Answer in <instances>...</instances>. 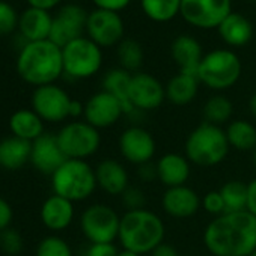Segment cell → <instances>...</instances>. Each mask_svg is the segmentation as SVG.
I'll return each mask as SVG.
<instances>
[{
  "mask_svg": "<svg viewBox=\"0 0 256 256\" xmlns=\"http://www.w3.org/2000/svg\"><path fill=\"white\" fill-rule=\"evenodd\" d=\"M226 138L229 146L236 151H254L256 150V126L246 119H235L226 126Z\"/></svg>",
  "mask_w": 256,
  "mask_h": 256,
  "instance_id": "f1b7e54d",
  "label": "cell"
},
{
  "mask_svg": "<svg viewBox=\"0 0 256 256\" xmlns=\"http://www.w3.org/2000/svg\"><path fill=\"white\" fill-rule=\"evenodd\" d=\"M163 210L174 218L193 217L202 206V199L188 186H178L166 188L162 198Z\"/></svg>",
  "mask_w": 256,
  "mask_h": 256,
  "instance_id": "ac0fdd59",
  "label": "cell"
},
{
  "mask_svg": "<svg viewBox=\"0 0 256 256\" xmlns=\"http://www.w3.org/2000/svg\"><path fill=\"white\" fill-rule=\"evenodd\" d=\"M138 174H139V178L142 181H146V182L158 180V176H157V164H152V163H146V164L139 166Z\"/></svg>",
  "mask_w": 256,
  "mask_h": 256,
  "instance_id": "7bdbcfd3",
  "label": "cell"
},
{
  "mask_svg": "<svg viewBox=\"0 0 256 256\" xmlns=\"http://www.w3.org/2000/svg\"><path fill=\"white\" fill-rule=\"evenodd\" d=\"M12 218H14L12 206L10 205L8 200H5L4 198H0V232L11 228Z\"/></svg>",
  "mask_w": 256,
  "mask_h": 256,
  "instance_id": "60d3db41",
  "label": "cell"
},
{
  "mask_svg": "<svg viewBox=\"0 0 256 256\" xmlns=\"http://www.w3.org/2000/svg\"><path fill=\"white\" fill-rule=\"evenodd\" d=\"M68 158L62 152L56 134L44 133L35 142H32L30 163L36 170L44 175H53Z\"/></svg>",
  "mask_w": 256,
  "mask_h": 256,
  "instance_id": "e0dca14e",
  "label": "cell"
},
{
  "mask_svg": "<svg viewBox=\"0 0 256 256\" xmlns=\"http://www.w3.org/2000/svg\"><path fill=\"white\" fill-rule=\"evenodd\" d=\"M220 194L224 202L226 212H240L246 211L247 202V184L238 180L228 181L220 188Z\"/></svg>",
  "mask_w": 256,
  "mask_h": 256,
  "instance_id": "d6a6232c",
  "label": "cell"
},
{
  "mask_svg": "<svg viewBox=\"0 0 256 256\" xmlns=\"http://www.w3.org/2000/svg\"><path fill=\"white\" fill-rule=\"evenodd\" d=\"M122 204L125 205L126 211L144 210L146 205V196L139 187H128L122 193Z\"/></svg>",
  "mask_w": 256,
  "mask_h": 256,
  "instance_id": "8d00e7d4",
  "label": "cell"
},
{
  "mask_svg": "<svg viewBox=\"0 0 256 256\" xmlns=\"http://www.w3.org/2000/svg\"><path fill=\"white\" fill-rule=\"evenodd\" d=\"M120 216L106 204L88 206L80 217V228L90 244L113 242L118 240Z\"/></svg>",
  "mask_w": 256,
  "mask_h": 256,
  "instance_id": "9c48e42d",
  "label": "cell"
},
{
  "mask_svg": "<svg viewBox=\"0 0 256 256\" xmlns=\"http://www.w3.org/2000/svg\"><path fill=\"white\" fill-rule=\"evenodd\" d=\"M128 98L134 110L151 112L158 108L166 100V89L151 74L134 72L132 76L130 88H128Z\"/></svg>",
  "mask_w": 256,
  "mask_h": 256,
  "instance_id": "4fadbf2b",
  "label": "cell"
},
{
  "mask_svg": "<svg viewBox=\"0 0 256 256\" xmlns=\"http://www.w3.org/2000/svg\"><path fill=\"white\" fill-rule=\"evenodd\" d=\"M124 22L118 12L95 10L88 16V38L101 48L118 46L124 38Z\"/></svg>",
  "mask_w": 256,
  "mask_h": 256,
  "instance_id": "5bb4252c",
  "label": "cell"
},
{
  "mask_svg": "<svg viewBox=\"0 0 256 256\" xmlns=\"http://www.w3.org/2000/svg\"><path fill=\"white\" fill-rule=\"evenodd\" d=\"M72 98L65 89L53 84L35 88L32 94V110L46 122H60L70 118V106Z\"/></svg>",
  "mask_w": 256,
  "mask_h": 256,
  "instance_id": "8fae6325",
  "label": "cell"
},
{
  "mask_svg": "<svg viewBox=\"0 0 256 256\" xmlns=\"http://www.w3.org/2000/svg\"><path fill=\"white\" fill-rule=\"evenodd\" d=\"M199 83L200 82L196 76L178 72L164 86L166 100H169L175 106H187L196 98Z\"/></svg>",
  "mask_w": 256,
  "mask_h": 256,
  "instance_id": "4316f807",
  "label": "cell"
},
{
  "mask_svg": "<svg viewBox=\"0 0 256 256\" xmlns=\"http://www.w3.org/2000/svg\"><path fill=\"white\" fill-rule=\"evenodd\" d=\"M84 114V104H82L78 100H72L70 106V118H78Z\"/></svg>",
  "mask_w": 256,
  "mask_h": 256,
  "instance_id": "bcb514c9",
  "label": "cell"
},
{
  "mask_svg": "<svg viewBox=\"0 0 256 256\" xmlns=\"http://www.w3.org/2000/svg\"><path fill=\"white\" fill-rule=\"evenodd\" d=\"M229 142L222 126L202 122L188 134L186 140V157L190 163L200 168L220 164L229 154Z\"/></svg>",
  "mask_w": 256,
  "mask_h": 256,
  "instance_id": "277c9868",
  "label": "cell"
},
{
  "mask_svg": "<svg viewBox=\"0 0 256 256\" xmlns=\"http://www.w3.org/2000/svg\"><path fill=\"white\" fill-rule=\"evenodd\" d=\"M32 156V142L11 136L0 140V168L6 170H18Z\"/></svg>",
  "mask_w": 256,
  "mask_h": 256,
  "instance_id": "d4e9b609",
  "label": "cell"
},
{
  "mask_svg": "<svg viewBox=\"0 0 256 256\" xmlns=\"http://www.w3.org/2000/svg\"><path fill=\"white\" fill-rule=\"evenodd\" d=\"M36 256H74V253L64 238L50 235L40 241L36 247Z\"/></svg>",
  "mask_w": 256,
  "mask_h": 256,
  "instance_id": "836d02e7",
  "label": "cell"
},
{
  "mask_svg": "<svg viewBox=\"0 0 256 256\" xmlns=\"http://www.w3.org/2000/svg\"><path fill=\"white\" fill-rule=\"evenodd\" d=\"M246 211H248L252 216L256 217V178L247 182V202H246Z\"/></svg>",
  "mask_w": 256,
  "mask_h": 256,
  "instance_id": "b9f144b4",
  "label": "cell"
},
{
  "mask_svg": "<svg viewBox=\"0 0 256 256\" xmlns=\"http://www.w3.org/2000/svg\"><path fill=\"white\" fill-rule=\"evenodd\" d=\"M118 253L119 250L113 242H100V244H90L84 256H118Z\"/></svg>",
  "mask_w": 256,
  "mask_h": 256,
  "instance_id": "f35d334b",
  "label": "cell"
},
{
  "mask_svg": "<svg viewBox=\"0 0 256 256\" xmlns=\"http://www.w3.org/2000/svg\"><path fill=\"white\" fill-rule=\"evenodd\" d=\"M232 113H234V104L228 96L222 94L212 95L204 106L205 122H210L212 125L222 126L230 119Z\"/></svg>",
  "mask_w": 256,
  "mask_h": 256,
  "instance_id": "1f68e13d",
  "label": "cell"
},
{
  "mask_svg": "<svg viewBox=\"0 0 256 256\" xmlns=\"http://www.w3.org/2000/svg\"><path fill=\"white\" fill-rule=\"evenodd\" d=\"M52 187L54 194L71 202L86 200L98 187L95 169L86 160L68 158L52 175Z\"/></svg>",
  "mask_w": 256,
  "mask_h": 256,
  "instance_id": "5b68a950",
  "label": "cell"
},
{
  "mask_svg": "<svg viewBox=\"0 0 256 256\" xmlns=\"http://www.w3.org/2000/svg\"><path fill=\"white\" fill-rule=\"evenodd\" d=\"M230 0H181V17L199 29H216L232 12Z\"/></svg>",
  "mask_w": 256,
  "mask_h": 256,
  "instance_id": "30bf717a",
  "label": "cell"
},
{
  "mask_svg": "<svg viewBox=\"0 0 256 256\" xmlns=\"http://www.w3.org/2000/svg\"><path fill=\"white\" fill-rule=\"evenodd\" d=\"M118 256H140V254H138V253H134V252H130V250L122 248V250H119Z\"/></svg>",
  "mask_w": 256,
  "mask_h": 256,
  "instance_id": "c3c4849f",
  "label": "cell"
},
{
  "mask_svg": "<svg viewBox=\"0 0 256 256\" xmlns=\"http://www.w3.org/2000/svg\"><path fill=\"white\" fill-rule=\"evenodd\" d=\"M119 151L120 156L132 164L142 166L151 163L156 156L157 145L152 134L144 126H128L122 132L119 138Z\"/></svg>",
  "mask_w": 256,
  "mask_h": 256,
  "instance_id": "7c38bea8",
  "label": "cell"
},
{
  "mask_svg": "<svg viewBox=\"0 0 256 256\" xmlns=\"http://www.w3.org/2000/svg\"><path fill=\"white\" fill-rule=\"evenodd\" d=\"M164 234L166 228L163 220L154 211L144 208L126 211L120 217L118 240L122 248L142 256L152 253L163 242Z\"/></svg>",
  "mask_w": 256,
  "mask_h": 256,
  "instance_id": "3957f363",
  "label": "cell"
},
{
  "mask_svg": "<svg viewBox=\"0 0 256 256\" xmlns=\"http://www.w3.org/2000/svg\"><path fill=\"white\" fill-rule=\"evenodd\" d=\"M64 74L74 80L95 76L102 65V52L89 38H77L62 48Z\"/></svg>",
  "mask_w": 256,
  "mask_h": 256,
  "instance_id": "52a82bcc",
  "label": "cell"
},
{
  "mask_svg": "<svg viewBox=\"0 0 256 256\" xmlns=\"http://www.w3.org/2000/svg\"><path fill=\"white\" fill-rule=\"evenodd\" d=\"M118 62L122 70L128 72H139L140 66L144 65V48L134 40H122L118 44Z\"/></svg>",
  "mask_w": 256,
  "mask_h": 256,
  "instance_id": "f546056e",
  "label": "cell"
},
{
  "mask_svg": "<svg viewBox=\"0 0 256 256\" xmlns=\"http://www.w3.org/2000/svg\"><path fill=\"white\" fill-rule=\"evenodd\" d=\"M95 176L98 187L110 196H122V193L130 187L126 169L113 158H106L100 162L95 168Z\"/></svg>",
  "mask_w": 256,
  "mask_h": 256,
  "instance_id": "ffe728a7",
  "label": "cell"
},
{
  "mask_svg": "<svg viewBox=\"0 0 256 256\" xmlns=\"http://www.w3.org/2000/svg\"><path fill=\"white\" fill-rule=\"evenodd\" d=\"M11 133L28 142H35L44 134V120L32 108H20L10 118Z\"/></svg>",
  "mask_w": 256,
  "mask_h": 256,
  "instance_id": "cb8c5ba5",
  "label": "cell"
},
{
  "mask_svg": "<svg viewBox=\"0 0 256 256\" xmlns=\"http://www.w3.org/2000/svg\"><path fill=\"white\" fill-rule=\"evenodd\" d=\"M248 110H250V113L256 118V92L250 96V100H248Z\"/></svg>",
  "mask_w": 256,
  "mask_h": 256,
  "instance_id": "7dc6e473",
  "label": "cell"
},
{
  "mask_svg": "<svg viewBox=\"0 0 256 256\" xmlns=\"http://www.w3.org/2000/svg\"><path fill=\"white\" fill-rule=\"evenodd\" d=\"M88 16L89 14H86V11L78 5L62 6L56 17H53V26L48 40L64 48L71 41L82 38L83 30H86Z\"/></svg>",
  "mask_w": 256,
  "mask_h": 256,
  "instance_id": "9a60e30c",
  "label": "cell"
},
{
  "mask_svg": "<svg viewBox=\"0 0 256 256\" xmlns=\"http://www.w3.org/2000/svg\"><path fill=\"white\" fill-rule=\"evenodd\" d=\"M41 222L50 230H64L74 220V202L53 194L47 198L41 206Z\"/></svg>",
  "mask_w": 256,
  "mask_h": 256,
  "instance_id": "44dd1931",
  "label": "cell"
},
{
  "mask_svg": "<svg viewBox=\"0 0 256 256\" xmlns=\"http://www.w3.org/2000/svg\"><path fill=\"white\" fill-rule=\"evenodd\" d=\"M96 10H104V11H112V12H120L124 11L132 0H92Z\"/></svg>",
  "mask_w": 256,
  "mask_h": 256,
  "instance_id": "ab89813d",
  "label": "cell"
},
{
  "mask_svg": "<svg viewBox=\"0 0 256 256\" xmlns=\"http://www.w3.org/2000/svg\"><path fill=\"white\" fill-rule=\"evenodd\" d=\"M241 72L240 58L232 50L217 48L204 56L198 70V78L212 90H226L240 80Z\"/></svg>",
  "mask_w": 256,
  "mask_h": 256,
  "instance_id": "8992f818",
  "label": "cell"
},
{
  "mask_svg": "<svg viewBox=\"0 0 256 256\" xmlns=\"http://www.w3.org/2000/svg\"><path fill=\"white\" fill-rule=\"evenodd\" d=\"M151 256H180V253L174 246L168 242H162L157 248L152 250Z\"/></svg>",
  "mask_w": 256,
  "mask_h": 256,
  "instance_id": "f6af8a7d",
  "label": "cell"
},
{
  "mask_svg": "<svg viewBox=\"0 0 256 256\" xmlns=\"http://www.w3.org/2000/svg\"><path fill=\"white\" fill-rule=\"evenodd\" d=\"M62 0H28V4L30 8H38V10H44V11H52L53 8H56Z\"/></svg>",
  "mask_w": 256,
  "mask_h": 256,
  "instance_id": "ee69618b",
  "label": "cell"
},
{
  "mask_svg": "<svg viewBox=\"0 0 256 256\" xmlns=\"http://www.w3.org/2000/svg\"><path fill=\"white\" fill-rule=\"evenodd\" d=\"M202 208L212 214V216H222L226 212V208H224V202H223V198L220 194V190H212V192H208L204 198H202Z\"/></svg>",
  "mask_w": 256,
  "mask_h": 256,
  "instance_id": "74e56055",
  "label": "cell"
},
{
  "mask_svg": "<svg viewBox=\"0 0 256 256\" xmlns=\"http://www.w3.org/2000/svg\"><path fill=\"white\" fill-rule=\"evenodd\" d=\"M52 26H53V17L50 16L48 11L29 6L20 16L18 30L20 35L28 42H35V41L48 40Z\"/></svg>",
  "mask_w": 256,
  "mask_h": 256,
  "instance_id": "603a6c76",
  "label": "cell"
},
{
  "mask_svg": "<svg viewBox=\"0 0 256 256\" xmlns=\"http://www.w3.org/2000/svg\"><path fill=\"white\" fill-rule=\"evenodd\" d=\"M23 246H24L23 236L17 229L8 228L0 232V248H2L4 253L10 256H16L23 250Z\"/></svg>",
  "mask_w": 256,
  "mask_h": 256,
  "instance_id": "d590c367",
  "label": "cell"
},
{
  "mask_svg": "<svg viewBox=\"0 0 256 256\" xmlns=\"http://www.w3.org/2000/svg\"><path fill=\"white\" fill-rule=\"evenodd\" d=\"M18 23L20 16L17 14L16 8L11 4L0 0V36L12 34L16 29H18Z\"/></svg>",
  "mask_w": 256,
  "mask_h": 256,
  "instance_id": "e575fe53",
  "label": "cell"
},
{
  "mask_svg": "<svg viewBox=\"0 0 256 256\" xmlns=\"http://www.w3.org/2000/svg\"><path fill=\"white\" fill-rule=\"evenodd\" d=\"M157 176L168 188L186 186L190 178V162L178 152H168L157 162Z\"/></svg>",
  "mask_w": 256,
  "mask_h": 256,
  "instance_id": "7402d4cb",
  "label": "cell"
},
{
  "mask_svg": "<svg viewBox=\"0 0 256 256\" xmlns=\"http://www.w3.org/2000/svg\"><path fill=\"white\" fill-rule=\"evenodd\" d=\"M148 18L157 23H168L180 14L181 0H140Z\"/></svg>",
  "mask_w": 256,
  "mask_h": 256,
  "instance_id": "4dcf8cb0",
  "label": "cell"
},
{
  "mask_svg": "<svg viewBox=\"0 0 256 256\" xmlns=\"http://www.w3.org/2000/svg\"><path fill=\"white\" fill-rule=\"evenodd\" d=\"M124 113V107L116 96L101 90L94 94L84 104V120L96 130L114 125Z\"/></svg>",
  "mask_w": 256,
  "mask_h": 256,
  "instance_id": "2e32d148",
  "label": "cell"
},
{
  "mask_svg": "<svg viewBox=\"0 0 256 256\" xmlns=\"http://www.w3.org/2000/svg\"><path fill=\"white\" fill-rule=\"evenodd\" d=\"M17 72L29 84H53L64 74L62 48L50 40L28 42L17 56Z\"/></svg>",
  "mask_w": 256,
  "mask_h": 256,
  "instance_id": "7a4b0ae2",
  "label": "cell"
},
{
  "mask_svg": "<svg viewBox=\"0 0 256 256\" xmlns=\"http://www.w3.org/2000/svg\"><path fill=\"white\" fill-rule=\"evenodd\" d=\"M132 76H133L132 72H128L122 68H114V70L107 71L102 78V90L112 94L113 96L119 100V102L124 107L125 114H132L138 112L133 108L130 98H128V88H130Z\"/></svg>",
  "mask_w": 256,
  "mask_h": 256,
  "instance_id": "83f0119b",
  "label": "cell"
},
{
  "mask_svg": "<svg viewBox=\"0 0 256 256\" xmlns=\"http://www.w3.org/2000/svg\"><path fill=\"white\" fill-rule=\"evenodd\" d=\"M222 40L230 47H242L253 36L252 23L241 14L230 12L217 28Z\"/></svg>",
  "mask_w": 256,
  "mask_h": 256,
  "instance_id": "484cf974",
  "label": "cell"
},
{
  "mask_svg": "<svg viewBox=\"0 0 256 256\" xmlns=\"http://www.w3.org/2000/svg\"><path fill=\"white\" fill-rule=\"evenodd\" d=\"M253 163H254V166H256V150L253 151Z\"/></svg>",
  "mask_w": 256,
  "mask_h": 256,
  "instance_id": "681fc988",
  "label": "cell"
},
{
  "mask_svg": "<svg viewBox=\"0 0 256 256\" xmlns=\"http://www.w3.org/2000/svg\"><path fill=\"white\" fill-rule=\"evenodd\" d=\"M170 56L180 68V72L198 77V70L205 54L198 40L188 35H180L170 46Z\"/></svg>",
  "mask_w": 256,
  "mask_h": 256,
  "instance_id": "d6986e66",
  "label": "cell"
},
{
  "mask_svg": "<svg viewBox=\"0 0 256 256\" xmlns=\"http://www.w3.org/2000/svg\"><path fill=\"white\" fill-rule=\"evenodd\" d=\"M56 138L62 152L71 160H86L92 157L101 145L100 130L86 120H74L64 125Z\"/></svg>",
  "mask_w": 256,
  "mask_h": 256,
  "instance_id": "ba28073f",
  "label": "cell"
},
{
  "mask_svg": "<svg viewBox=\"0 0 256 256\" xmlns=\"http://www.w3.org/2000/svg\"><path fill=\"white\" fill-rule=\"evenodd\" d=\"M250 256H256V250H254V252H253V253H252Z\"/></svg>",
  "mask_w": 256,
  "mask_h": 256,
  "instance_id": "f907efd6",
  "label": "cell"
},
{
  "mask_svg": "<svg viewBox=\"0 0 256 256\" xmlns=\"http://www.w3.org/2000/svg\"><path fill=\"white\" fill-rule=\"evenodd\" d=\"M204 244L214 256H250L256 250V217L248 211L217 216L204 230Z\"/></svg>",
  "mask_w": 256,
  "mask_h": 256,
  "instance_id": "6da1fadb",
  "label": "cell"
}]
</instances>
